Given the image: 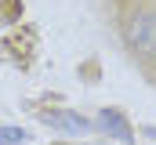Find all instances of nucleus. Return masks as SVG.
<instances>
[{"mask_svg":"<svg viewBox=\"0 0 156 145\" xmlns=\"http://www.w3.org/2000/svg\"><path fill=\"white\" fill-rule=\"evenodd\" d=\"M127 44H131V51H138L145 58L156 55V11H138L127 22Z\"/></svg>","mask_w":156,"mask_h":145,"instance_id":"nucleus-1","label":"nucleus"},{"mask_svg":"<svg viewBox=\"0 0 156 145\" xmlns=\"http://www.w3.org/2000/svg\"><path fill=\"white\" fill-rule=\"evenodd\" d=\"M44 120L55 127V131H62V134H87L91 131V120H83V116H76V112H44Z\"/></svg>","mask_w":156,"mask_h":145,"instance_id":"nucleus-2","label":"nucleus"},{"mask_svg":"<svg viewBox=\"0 0 156 145\" xmlns=\"http://www.w3.org/2000/svg\"><path fill=\"white\" fill-rule=\"evenodd\" d=\"M94 127H98V131H105V134H113V138H120L123 145H131V142H134V138H131V127H127V120L120 116L116 109H102Z\"/></svg>","mask_w":156,"mask_h":145,"instance_id":"nucleus-3","label":"nucleus"},{"mask_svg":"<svg viewBox=\"0 0 156 145\" xmlns=\"http://www.w3.org/2000/svg\"><path fill=\"white\" fill-rule=\"evenodd\" d=\"M26 138H29V134H26L22 127H0V145H22Z\"/></svg>","mask_w":156,"mask_h":145,"instance_id":"nucleus-4","label":"nucleus"}]
</instances>
